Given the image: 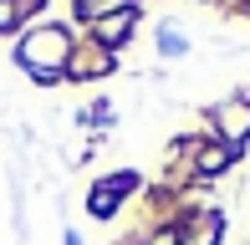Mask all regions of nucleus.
Masks as SVG:
<instances>
[{
  "label": "nucleus",
  "mask_w": 250,
  "mask_h": 245,
  "mask_svg": "<svg viewBox=\"0 0 250 245\" xmlns=\"http://www.w3.org/2000/svg\"><path fill=\"white\" fill-rule=\"evenodd\" d=\"M66 46H72V41H66L62 26H41L36 36L21 46V66H26L31 77H41V82H56V77H62L56 61H66Z\"/></svg>",
  "instance_id": "1"
},
{
  "label": "nucleus",
  "mask_w": 250,
  "mask_h": 245,
  "mask_svg": "<svg viewBox=\"0 0 250 245\" xmlns=\"http://www.w3.org/2000/svg\"><path fill=\"white\" fill-rule=\"evenodd\" d=\"M230 159H235V143H225V148H204V153H199V169H204V174H220Z\"/></svg>",
  "instance_id": "4"
},
{
  "label": "nucleus",
  "mask_w": 250,
  "mask_h": 245,
  "mask_svg": "<svg viewBox=\"0 0 250 245\" xmlns=\"http://www.w3.org/2000/svg\"><path fill=\"white\" fill-rule=\"evenodd\" d=\"M66 245H82V240H77V235H66Z\"/></svg>",
  "instance_id": "8"
},
{
  "label": "nucleus",
  "mask_w": 250,
  "mask_h": 245,
  "mask_svg": "<svg viewBox=\"0 0 250 245\" xmlns=\"http://www.w3.org/2000/svg\"><path fill=\"white\" fill-rule=\"evenodd\" d=\"M133 20H138V10H107V16H102L92 31H97L102 46H118V41H128V36H133Z\"/></svg>",
  "instance_id": "3"
},
{
  "label": "nucleus",
  "mask_w": 250,
  "mask_h": 245,
  "mask_svg": "<svg viewBox=\"0 0 250 245\" xmlns=\"http://www.w3.org/2000/svg\"><path fill=\"white\" fill-rule=\"evenodd\" d=\"M21 16H26V10H21L16 0H0V31H16V26H21Z\"/></svg>",
  "instance_id": "6"
},
{
  "label": "nucleus",
  "mask_w": 250,
  "mask_h": 245,
  "mask_svg": "<svg viewBox=\"0 0 250 245\" xmlns=\"http://www.w3.org/2000/svg\"><path fill=\"white\" fill-rule=\"evenodd\" d=\"M158 46H164V51H168V57H179V51H184V41H179V36H174V31H164V41H158Z\"/></svg>",
  "instance_id": "7"
},
{
  "label": "nucleus",
  "mask_w": 250,
  "mask_h": 245,
  "mask_svg": "<svg viewBox=\"0 0 250 245\" xmlns=\"http://www.w3.org/2000/svg\"><path fill=\"white\" fill-rule=\"evenodd\" d=\"M133 184H138V179H133V174H112V179H102V184L92 189V199H87V209H92L97 220H107L112 209H118V194H128Z\"/></svg>",
  "instance_id": "2"
},
{
  "label": "nucleus",
  "mask_w": 250,
  "mask_h": 245,
  "mask_svg": "<svg viewBox=\"0 0 250 245\" xmlns=\"http://www.w3.org/2000/svg\"><path fill=\"white\" fill-rule=\"evenodd\" d=\"M189 245H220V215H209V220H199V235L189 240Z\"/></svg>",
  "instance_id": "5"
}]
</instances>
